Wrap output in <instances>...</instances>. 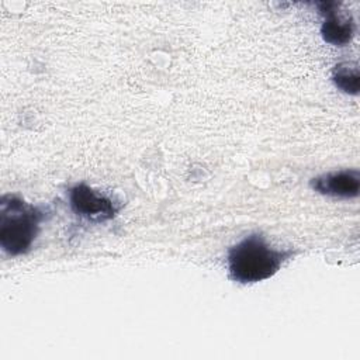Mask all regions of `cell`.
I'll use <instances>...</instances> for the list:
<instances>
[{
	"label": "cell",
	"instance_id": "cell-1",
	"mask_svg": "<svg viewBox=\"0 0 360 360\" xmlns=\"http://www.w3.org/2000/svg\"><path fill=\"white\" fill-rule=\"evenodd\" d=\"M292 255L291 249L273 248L262 233L253 232L229 248L228 276L238 284H255L273 277Z\"/></svg>",
	"mask_w": 360,
	"mask_h": 360
},
{
	"label": "cell",
	"instance_id": "cell-2",
	"mask_svg": "<svg viewBox=\"0 0 360 360\" xmlns=\"http://www.w3.org/2000/svg\"><path fill=\"white\" fill-rule=\"evenodd\" d=\"M45 211L18 195L4 194L0 198V248L8 256L30 252Z\"/></svg>",
	"mask_w": 360,
	"mask_h": 360
},
{
	"label": "cell",
	"instance_id": "cell-3",
	"mask_svg": "<svg viewBox=\"0 0 360 360\" xmlns=\"http://www.w3.org/2000/svg\"><path fill=\"white\" fill-rule=\"evenodd\" d=\"M68 198L72 212L91 224H101L112 219L121 208L115 200L91 188L86 183H77L70 187Z\"/></svg>",
	"mask_w": 360,
	"mask_h": 360
},
{
	"label": "cell",
	"instance_id": "cell-4",
	"mask_svg": "<svg viewBox=\"0 0 360 360\" xmlns=\"http://www.w3.org/2000/svg\"><path fill=\"white\" fill-rule=\"evenodd\" d=\"M314 191L335 198H356L360 193V173L357 169L329 172L311 179Z\"/></svg>",
	"mask_w": 360,
	"mask_h": 360
},
{
	"label": "cell",
	"instance_id": "cell-5",
	"mask_svg": "<svg viewBox=\"0 0 360 360\" xmlns=\"http://www.w3.org/2000/svg\"><path fill=\"white\" fill-rule=\"evenodd\" d=\"M338 7L339 4L335 1L318 3L319 13L325 17L321 25V35L329 45L346 46L354 37V20L339 15L336 11Z\"/></svg>",
	"mask_w": 360,
	"mask_h": 360
},
{
	"label": "cell",
	"instance_id": "cell-6",
	"mask_svg": "<svg viewBox=\"0 0 360 360\" xmlns=\"http://www.w3.org/2000/svg\"><path fill=\"white\" fill-rule=\"evenodd\" d=\"M332 82L343 93L357 96L360 89L359 68L353 62H340L332 69Z\"/></svg>",
	"mask_w": 360,
	"mask_h": 360
}]
</instances>
